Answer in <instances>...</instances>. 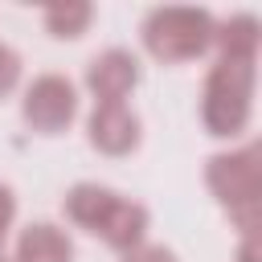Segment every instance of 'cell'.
Masks as SVG:
<instances>
[{
	"label": "cell",
	"instance_id": "1",
	"mask_svg": "<svg viewBox=\"0 0 262 262\" xmlns=\"http://www.w3.org/2000/svg\"><path fill=\"white\" fill-rule=\"evenodd\" d=\"M205 188L229 213L242 237L258 233L262 225V147L254 139L229 143L205 160Z\"/></svg>",
	"mask_w": 262,
	"mask_h": 262
},
{
	"label": "cell",
	"instance_id": "2",
	"mask_svg": "<svg viewBox=\"0 0 262 262\" xmlns=\"http://www.w3.org/2000/svg\"><path fill=\"white\" fill-rule=\"evenodd\" d=\"M254 86L258 61L246 57H217L201 86V127L213 139H242L254 119Z\"/></svg>",
	"mask_w": 262,
	"mask_h": 262
},
{
	"label": "cell",
	"instance_id": "3",
	"mask_svg": "<svg viewBox=\"0 0 262 262\" xmlns=\"http://www.w3.org/2000/svg\"><path fill=\"white\" fill-rule=\"evenodd\" d=\"M213 29H217V16L209 8L164 4L143 16L139 41L160 66H180V61H196L213 49Z\"/></svg>",
	"mask_w": 262,
	"mask_h": 262
},
{
	"label": "cell",
	"instance_id": "4",
	"mask_svg": "<svg viewBox=\"0 0 262 262\" xmlns=\"http://www.w3.org/2000/svg\"><path fill=\"white\" fill-rule=\"evenodd\" d=\"M20 119L37 135H61V131H70V123L78 119V86L66 74H57V70L37 74L25 86V94H20Z\"/></svg>",
	"mask_w": 262,
	"mask_h": 262
},
{
	"label": "cell",
	"instance_id": "5",
	"mask_svg": "<svg viewBox=\"0 0 262 262\" xmlns=\"http://www.w3.org/2000/svg\"><path fill=\"white\" fill-rule=\"evenodd\" d=\"M86 139L98 156H131L143 143V119L131 102H94L86 119Z\"/></svg>",
	"mask_w": 262,
	"mask_h": 262
},
{
	"label": "cell",
	"instance_id": "6",
	"mask_svg": "<svg viewBox=\"0 0 262 262\" xmlns=\"http://www.w3.org/2000/svg\"><path fill=\"white\" fill-rule=\"evenodd\" d=\"M143 70H139V57L123 45H106L102 53L90 57L86 66V90L94 94V102H127L131 90L139 86Z\"/></svg>",
	"mask_w": 262,
	"mask_h": 262
},
{
	"label": "cell",
	"instance_id": "7",
	"mask_svg": "<svg viewBox=\"0 0 262 262\" xmlns=\"http://www.w3.org/2000/svg\"><path fill=\"white\" fill-rule=\"evenodd\" d=\"M147 229H151V213H147V205L135 201V196H123V192H119L115 205L106 209V217H102V225H98L94 237H102L115 254H131L135 246L147 242Z\"/></svg>",
	"mask_w": 262,
	"mask_h": 262
},
{
	"label": "cell",
	"instance_id": "8",
	"mask_svg": "<svg viewBox=\"0 0 262 262\" xmlns=\"http://www.w3.org/2000/svg\"><path fill=\"white\" fill-rule=\"evenodd\" d=\"M8 262H74V237L57 221H29L16 233Z\"/></svg>",
	"mask_w": 262,
	"mask_h": 262
},
{
	"label": "cell",
	"instance_id": "9",
	"mask_svg": "<svg viewBox=\"0 0 262 262\" xmlns=\"http://www.w3.org/2000/svg\"><path fill=\"white\" fill-rule=\"evenodd\" d=\"M115 196H119V188H111V184L78 180V184L66 188V196H61V213H66L70 225H78V229H86V233H98V225H102L106 209L115 205Z\"/></svg>",
	"mask_w": 262,
	"mask_h": 262
},
{
	"label": "cell",
	"instance_id": "10",
	"mask_svg": "<svg viewBox=\"0 0 262 262\" xmlns=\"http://www.w3.org/2000/svg\"><path fill=\"white\" fill-rule=\"evenodd\" d=\"M213 49L217 57H246V61H258V49H262V25L254 12H233L225 20H217L213 29Z\"/></svg>",
	"mask_w": 262,
	"mask_h": 262
},
{
	"label": "cell",
	"instance_id": "11",
	"mask_svg": "<svg viewBox=\"0 0 262 262\" xmlns=\"http://www.w3.org/2000/svg\"><path fill=\"white\" fill-rule=\"evenodd\" d=\"M94 20V4L86 0H61V4H49L41 12V25L53 41H78Z\"/></svg>",
	"mask_w": 262,
	"mask_h": 262
},
{
	"label": "cell",
	"instance_id": "12",
	"mask_svg": "<svg viewBox=\"0 0 262 262\" xmlns=\"http://www.w3.org/2000/svg\"><path fill=\"white\" fill-rule=\"evenodd\" d=\"M20 66H25V61H20V53H16L12 45H4V41H0V98H4V94H12V90L20 86Z\"/></svg>",
	"mask_w": 262,
	"mask_h": 262
},
{
	"label": "cell",
	"instance_id": "13",
	"mask_svg": "<svg viewBox=\"0 0 262 262\" xmlns=\"http://www.w3.org/2000/svg\"><path fill=\"white\" fill-rule=\"evenodd\" d=\"M119 262H180V258H176V250L164 246V242H143V246H135L131 254H123Z\"/></svg>",
	"mask_w": 262,
	"mask_h": 262
},
{
	"label": "cell",
	"instance_id": "14",
	"mask_svg": "<svg viewBox=\"0 0 262 262\" xmlns=\"http://www.w3.org/2000/svg\"><path fill=\"white\" fill-rule=\"evenodd\" d=\"M12 221H16V192H12V184L0 180V242L12 229Z\"/></svg>",
	"mask_w": 262,
	"mask_h": 262
},
{
	"label": "cell",
	"instance_id": "15",
	"mask_svg": "<svg viewBox=\"0 0 262 262\" xmlns=\"http://www.w3.org/2000/svg\"><path fill=\"white\" fill-rule=\"evenodd\" d=\"M237 262H258V233L237 242Z\"/></svg>",
	"mask_w": 262,
	"mask_h": 262
},
{
	"label": "cell",
	"instance_id": "16",
	"mask_svg": "<svg viewBox=\"0 0 262 262\" xmlns=\"http://www.w3.org/2000/svg\"><path fill=\"white\" fill-rule=\"evenodd\" d=\"M0 262H8V254H4V242H0Z\"/></svg>",
	"mask_w": 262,
	"mask_h": 262
}]
</instances>
